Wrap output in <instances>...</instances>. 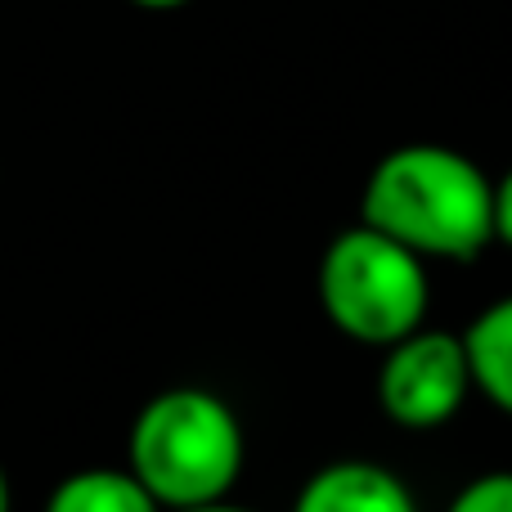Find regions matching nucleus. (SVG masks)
<instances>
[{
	"mask_svg": "<svg viewBox=\"0 0 512 512\" xmlns=\"http://www.w3.org/2000/svg\"><path fill=\"white\" fill-rule=\"evenodd\" d=\"M495 180L450 144H400L364 180L360 221L418 256L472 261L495 243Z\"/></svg>",
	"mask_w": 512,
	"mask_h": 512,
	"instance_id": "f257e3e1",
	"label": "nucleus"
},
{
	"mask_svg": "<svg viewBox=\"0 0 512 512\" xmlns=\"http://www.w3.org/2000/svg\"><path fill=\"white\" fill-rule=\"evenodd\" d=\"M153 504L207 508L243 477V427L221 396L171 387L140 409L131 427V463Z\"/></svg>",
	"mask_w": 512,
	"mask_h": 512,
	"instance_id": "f03ea898",
	"label": "nucleus"
},
{
	"mask_svg": "<svg viewBox=\"0 0 512 512\" xmlns=\"http://www.w3.org/2000/svg\"><path fill=\"white\" fill-rule=\"evenodd\" d=\"M423 256L373 225H351L324 248L319 306L328 324L360 346H391L427 319Z\"/></svg>",
	"mask_w": 512,
	"mask_h": 512,
	"instance_id": "7ed1b4c3",
	"label": "nucleus"
},
{
	"mask_svg": "<svg viewBox=\"0 0 512 512\" xmlns=\"http://www.w3.org/2000/svg\"><path fill=\"white\" fill-rule=\"evenodd\" d=\"M387 360L378 369V405L391 423L427 432L450 423L472 391L463 337L436 333L418 324L414 333L382 346Z\"/></svg>",
	"mask_w": 512,
	"mask_h": 512,
	"instance_id": "20e7f679",
	"label": "nucleus"
},
{
	"mask_svg": "<svg viewBox=\"0 0 512 512\" xmlns=\"http://www.w3.org/2000/svg\"><path fill=\"white\" fill-rule=\"evenodd\" d=\"M301 512H409L414 495L391 468L369 459H342L319 468L297 495Z\"/></svg>",
	"mask_w": 512,
	"mask_h": 512,
	"instance_id": "39448f33",
	"label": "nucleus"
},
{
	"mask_svg": "<svg viewBox=\"0 0 512 512\" xmlns=\"http://www.w3.org/2000/svg\"><path fill=\"white\" fill-rule=\"evenodd\" d=\"M463 351H468L472 387L495 409L512 414V292L463 328Z\"/></svg>",
	"mask_w": 512,
	"mask_h": 512,
	"instance_id": "423d86ee",
	"label": "nucleus"
},
{
	"mask_svg": "<svg viewBox=\"0 0 512 512\" xmlns=\"http://www.w3.org/2000/svg\"><path fill=\"white\" fill-rule=\"evenodd\" d=\"M153 495L131 468H81L59 481L50 512H153Z\"/></svg>",
	"mask_w": 512,
	"mask_h": 512,
	"instance_id": "0eeeda50",
	"label": "nucleus"
},
{
	"mask_svg": "<svg viewBox=\"0 0 512 512\" xmlns=\"http://www.w3.org/2000/svg\"><path fill=\"white\" fill-rule=\"evenodd\" d=\"M454 512H512V472H486L472 477L454 495Z\"/></svg>",
	"mask_w": 512,
	"mask_h": 512,
	"instance_id": "6e6552de",
	"label": "nucleus"
},
{
	"mask_svg": "<svg viewBox=\"0 0 512 512\" xmlns=\"http://www.w3.org/2000/svg\"><path fill=\"white\" fill-rule=\"evenodd\" d=\"M490 216H495V239L512 248V167L490 185Z\"/></svg>",
	"mask_w": 512,
	"mask_h": 512,
	"instance_id": "1a4fd4ad",
	"label": "nucleus"
},
{
	"mask_svg": "<svg viewBox=\"0 0 512 512\" xmlns=\"http://www.w3.org/2000/svg\"><path fill=\"white\" fill-rule=\"evenodd\" d=\"M135 5H144V9H176V5H185V0H135Z\"/></svg>",
	"mask_w": 512,
	"mask_h": 512,
	"instance_id": "9d476101",
	"label": "nucleus"
},
{
	"mask_svg": "<svg viewBox=\"0 0 512 512\" xmlns=\"http://www.w3.org/2000/svg\"><path fill=\"white\" fill-rule=\"evenodd\" d=\"M9 508V481H5V468H0V512Z\"/></svg>",
	"mask_w": 512,
	"mask_h": 512,
	"instance_id": "9b49d317",
	"label": "nucleus"
}]
</instances>
